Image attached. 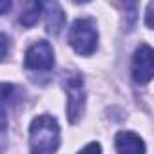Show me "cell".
Listing matches in <instances>:
<instances>
[{
    "label": "cell",
    "instance_id": "6da1fadb",
    "mask_svg": "<svg viewBox=\"0 0 154 154\" xmlns=\"http://www.w3.org/2000/svg\"><path fill=\"white\" fill-rule=\"evenodd\" d=\"M60 145V125L49 114L36 116L29 125L31 154H54Z\"/></svg>",
    "mask_w": 154,
    "mask_h": 154
},
{
    "label": "cell",
    "instance_id": "7a4b0ae2",
    "mask_svg": "<svg viewBox=\"0 0 154 154\" xmlns=\"http://www.w3.org/2000/svg\"><path fill=\"white\" fill-rule=\"evenodd\" d=\"M71 47L84 56H89L98 47V29L93 18H78L74 20L69 31Z\"/></svg>",
    "mask_w": 154,
    "mask_h": 154
},
{
    "label": "cell",
    "instance_id": "3957f363",
    "mask_svg": "<svg viewBox=\"0 0 154 154\" xmlns=\"http://www.w3.org/2000/svg\"><path fill=\"white\" fill-rule=\"evenodd\" d=\"M63 87L67 93V116L71 123H76L85 111V89L84 76L76 71H69L63 74Z\"/></svg>",
    "mask_w": 154,
    "mask_h": 154
},
{
    "label": "cell",
    "instance_id": "277c9868",
    "mask_svg": "<svg viewBox=\"0 0 154 154\" xmlns=\"http://www.w3.org/2000/svg\"><path fill=\"white\" fill-rule=\"evenodd\" d=\"M24 63L29 71H51L54 67V53L51 44H47L45 40L35 42L26 51Z\"/></svg>",
    "mask_w": 154,
    "mask_h": 154
},
{
    "label": "cell",
    "instance_id": "5b68a950",
    "mask_svg": "<svg viewBox=\"0 0 154 154\" xmlns=\"http://www.w3.org/2000/svg\"><path fill=\"white\" fill-rule=\"evenodd\" d=\"M154 76V53L147 44H141L132 56V78L136 84H149Z\"/></svg>",
    "mask_w": 154,
    "mask_h": 154
},
{
    "label": "cell",
    "instance_id": "8992f818",
    "mask_svg": "<svg viewBox=\"0 0 154 154\" xmlns=\"http://www.w3.org/2000/svg\"><path fill=\"white\" fill-rule=\"evenodd\" d=\"M114 147L118 154H145L143 140L131 131H122L114 138Z\"/></svg>",
    "mask_w": 154,
    "mask_h": 154
},
{
    "label": "cell",
    "instance_id": "52a82bcc",
    "mask_svg": "<svg viewBox=\"0 0 154 154\" xmlns=\"http://www.w3.org/2000/svg\"><path fill=\"white\" fill-rule=\"evenodd\" d=\"M44 9H45V27H47V33L49 35H60V31L63 29V24H65V15L62 11V8L56 4V2H49V4H44Z\"/></svg>",
    "mask_w": 154,
    "mask_h": 154
},
{
    "label": "cell",
    "instance_id": "ba28073f",
    "mask_svg": "<svg viewBox=\"0 0 154 154\" xmlns=\"http://www.w3.org/2000/svg\"><path fill=\"white\" fill-rule=\"evenodd\" d=\"M24 93L18 85L15 84H0V111H4L6 107L17 105L22 100Z\"/></svg>",
    "mask_w": 154,
    "mask_h": 154
},
{
    "label": "cell",
    "instance_id": "9c48e42d",
    "mask_svg": "<svg viewBox=\"0 0 154 154\" xmlns=\"http://www.w3.org/2000/svg\"><path fill=\"white\" fill-rule=\"evenodd\" d=\"M42 9H44V4L42 2H29L27 8L20 15V24L26 26V27L35 26L38 22V18H40V15H42Z\"/></svg>",
    "mask_w": 154,
    "mask_h": 154
},
{
    "label": "cell",
    "instance_id": "30bf717a",
    "mask_svg": "<svg viewBox=\"0 0 154 154\" xmlns=\"http://www.w3.org/2000/svg\"><path fill=\"white\" fill-rule=\"evenodd\" d=\"M8 149V118L4 111H0V154Z\"/></svg>",
    "mask_w": 154,
    "mask_h": 154
},
{
    "label": "cell",
    "instance_id": "8fae6325",
    "mask_svg": "<svg viewBox=\"0 0 154 154\" xmlns=\"http://www.w3.org/2000/svg\"><path fill=\"white\" fill-rule=\"evenodd\" d=\"M78 154H102V147H100V143L93 141V143L85 145V147H84Z\"/></svg>",
    "mask_w": 154,
    "mask_h": 154
},
{
    "label": "cell",
    "instance_id": "7c38bea8",
    "mask_svg": "<svg viewBox=\"0 0 154 154\" xmlns=\"http://www.w3.org/2000/svg\"><path fill=\"white\" fill-rule=\"evenodd\" d=\"M8 49H9V40L6 35L0 33V60H2L6 54H8Z\"/></svg>",
    "mask_w": 154,
    "mask_h": 154
},
{
    "label": "cell",
    "instance_id": "4fadbf2b",
    "mask_svg": "<svg viewBox=\"0 0 154 154\" xmlns=\"http://www.w3.org/2000/svg\"><path fill=\"white\" fill-rule=\"evenodd\" d=\"M11 9V2H8V0H0V15H4Z\"/></svg>",
    "mask_w": 154,
    "mask_h": 154
},
{
    "label": "cell",
    "instance_id": "5bb4252c",
    "mask_svg": "<svg viewBox=\"0 0 154 154\" xmlns=\"http://www.w3.org/2000/svg\"><path fill=\"white\" fill-rule=\"evenodd\" d=\"M152 4H149L147 6V27H152V22H150V18H152Z\"/></svg>",
    "mask_w": 154,
    "mask_h": 154
}]
</instances>
